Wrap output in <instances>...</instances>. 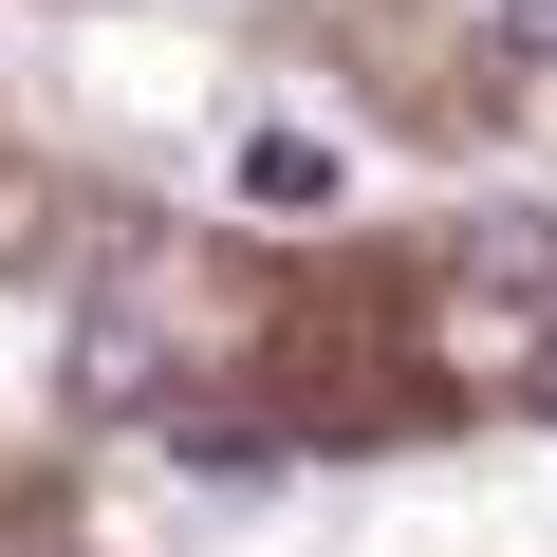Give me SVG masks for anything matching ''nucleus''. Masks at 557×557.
Segmentation results:
<instances>
[{
	"mask_svg": "<svg viewBox=\"0 0 557 557\" xmlns=\"http://www.w3.org/2000/svg\"><path fill=\"white\" fill-rule=\"evenodd\" d=\"M539 409H557V354H539Z\"/></svg>",
	"mask_w": 557,
	"mask_h": 557,
	"instance_id": "nucleus-3",
	"label": "nucleus"
},
{
	"mask_svg": "<svg viewBox=\"0 0 557 557\" xmlns=\"http://www.w3.org/2000/svg\"><path fill=\"white\" fill-rule=\"evenodd\" d=\"M354 168H335V131H242V205H278V223H317Z\"/></svg>",
	"mask_w": 557,
	"mask_h": 557,
	"instance_id": "nucleus-2",
	"label": "nucleus"
},
{
	"mask_svg": "<svg viewBox=\"0 0 557 557\" xmlns=\"http://www.w3.org/2000/svg\"><path fill=\"white\" fill-rule=\"evenodd\" d=\"M149 391H168V317L149 298H94L75 317V409H149Z\"/></svg>",
	"mask_w": 557,
	"mask_h": 557,
	"instance_id": "nucleus-1",
	"label": "nucleus"
}]
</instances>
